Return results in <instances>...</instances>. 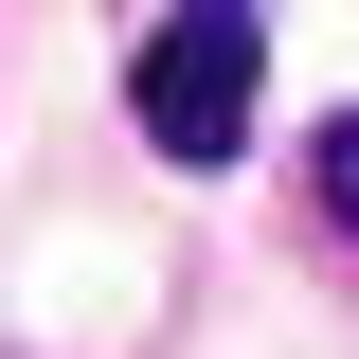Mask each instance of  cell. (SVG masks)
Returning a JSON list of instances; mask_svg holds the SVG:
<instances>
[{
    "label": "cell",
    "mask_w": 359,
    "mask_h": 359,
    "mask_svg": "<svg viewBox=\"0 0 359 359\" xmlns=\"http://www.w3.org/2000/svg\"><path fill=\"white\" fill-rule=\"evenodd\" d=\"M252 72H269V36L252 18H162L144 36V126H162V162H233V126H252Z\"/></svg>",
    "instance_id": "obj_1"
},
{
    "label": "cell",
    "mask_w": 359,
    "mask_h": 359,
    "mask_svg": "<svg viewBox=\"0 0 359 359\" xmlns=\"http://www.w3.org/2000/svg\"><path fill=\"white\" fill-rule=\"evenodd\" d=\"M323 216L359 233V108H341V126H323Z\"/></svg>",
    "instance_id": "obj_2"
}]
</instances>
